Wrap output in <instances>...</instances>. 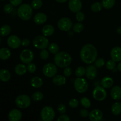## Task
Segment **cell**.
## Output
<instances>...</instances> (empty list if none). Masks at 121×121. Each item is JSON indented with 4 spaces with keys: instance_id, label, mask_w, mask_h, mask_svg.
<instances>
[{
    "instance_id": "obj_30",
    "label": "cell",
    "mask_w": 121,
    "mask_h": 121,
    "mask_svg": "<svg viewBox=\"0 0 121 121\" xmlns=\"http://www.w3.org/2000/svg\"><path fill=\"white\" fill-rule=\"evenodd\" d=\"M44 98V95L41 92H35L31 95V99L35 102L41 101Z\"/></svg>"
},
{
    "instance_id": "obj_54",
    "label": "cell",
    "mask_w": 121,
    "mask_h": 121,
    "mask_svg": "<svg viewBox=\"0 0 121 121\" xmlns=\"http://www.w3.org/2000/svg\"><path fill=\"white\" fill-rule=\"evenodd\" d=\"M1 1H5V0H1Z\"/></svg>"
},
{
    "instance_id": "obj_42",
    "label": "cell",
    "mask_w": 121,
    "mask_h": 121,
    "mask_svg": "<svg viewBox=\"0 0 121 121\" xmlns=\"http://www.w3.org/2000/svg\"><path fill=\"white\" fill-rule=\"evenodd\" d=\"M76 19L79 22H82V21H83L85 20V14H84V13L83 12H81L80 11L76 13Z\"/></svg>"
},
{
    "instance_id": "obj_12",
    "label": "cell",
    "mask_w": 121,
    "mask_h": 121,
    "mask_svg": "<svg viewBox=\"0 0 121 121\" xmlns=\"http://www.w3.org/2000/svg\"><path fill=\"white\" fill-rule=\"evenodd\" d=\"M7 43L8 46L13 49L18 48L21 45V40L18 37L15 35H12L8 37Z\"/></svg>"
},
{
    "instance_id": "obj_25",
    "label": "cell",
    "mask_w": 121,
    "mask_h": 121,
    "mask_svg": "<svg viewBox=\"0 0 121 121\" xmlns=\"http://www.w3.org/2000/svg\"><path fill=\"white\" fill-rule=\"evenodd\" d=\"M10 50L8 48L4 47L0 50V59L2 60H7L11 57Z\"/></svg>"
},
{
    "instance_id": "obj_17",
    "label": "cell",
    "mask_w": 121,
    "mask_h": 121,
    "mask_svg": "<svg viewBox=\"0 0 121 121\" xmlns=\"http://www.w3.org/2000/svg\"><path fill=\"white\" fill-rule=\"evenodd\" d=\"M111 59L115 62L121 61V47H115L111 52Z\"/></svg>"
},
{
    "instance_id": "obj_19",
    "label": "cell",
    "mask_w": 121,
    "mask_h": 121,
    "mask_svg": "<svg viewBox=\"0 0 121 121\" xmlns=\"http://www.w3.org/2000/svg\"><path fill=\"white\" fill-rule=\"evenodd\" d=\"M111 98L115 100L121 99V87L119 86H115L111 91Z\"/></svg>"
},
{
    "instance_id": "obj_23",
    "label": "cell",
    "mask_w": 121,
    "mask_h": 121,
    "mask_svg": "<svg viewBox=\"0 0 121 121\" xmlns=\"http://www.w3.org/2000/svg\"><path fill=\"white\" fill-rule=\"evenodd\" d=\"M31 85L34 88H40L43 85V81L40 77L35 76L33 77L31 79Z\"/></svg>"
},
{
    "instance_id": "obj_49",
    "label": "cell",
    "mask_w": 121,
    "mask_h": 121,
    "mask_svg": "<svg viewBox=\"0 0 121 121\" xmlns=\"http://www.w3.org/2000/svg\"><path fill=\"white\" fill-rule=\"evenodd\" d=\"M30 44V40L27 39H23L21 40V45L23 47H27Z\"/></svg>"
},
{
    "instance_id": "obj_39",
    "label": "cell",
    "mask_w": 121,
    "mask_h": 121,
    "mask_svg": "<svg viewBox=\"0 0 121 121\" xmlns=\"http://www.w3.org/2000/svg\"><path fill=\"white\" fill-rule=\"evenodd\" d=\"M40 57L42 60H46L49 57V54L47 50L43 49L40 53Z\"/></svg>"
},
{
    "instance_id": "obj_40",
    "label": "cell",
    "mask_w": 121,
    "mask_h": 121,
    "mask_svg": "<svg viewBox=\"0 0 121 121\" xmlns=\"http://www.w3.org/2000/svg\"><path fill=\"white\" fill-rule=\"evenodd\" d=\"M27 70L28 71V72H30V73H33L36 71L37 67L35 66V64L32 63H30L28 64L27 66Z\"/></svg>"
},
{
    "instance_id": "obj_50",
    "label": "cell",
    "mask_w": 121,
    "mask_h": 121,
    "mask_svg": "<svg viewBox=\"0 0 121 121\" xmlns=\"http://www.w3.org/2000/svg\"><path fill=\"white\" fill-rule=\"evenodd\" d=\"M57 2H59V3H63V2H66L68 0H56Z\"/></svg>"
},
{
    "instance_id": "obj_38",
    "label": "cell",
    "mask_w": 121,
    "mask_h": 121,
    "mask_svg": "<svg viewBox=\"0 0 121 121\" xmlns=\"http://www.w3.org/2000/svg\"><path fill=\"white\" fill-rule=\"evenodd\" d=\"M116 66V62L113 60H109L106 64V67L109 70L114 69Z\"/></svg>"
},
{
    "instance_id": "obj_43",
    "label": "cell",
    "mask_w": 121,
    "mask_h": 121,
    "mask_svg": "<svg viewBox=\"0 0 121 121\" xmlns=\"http://www.w3.org/2000/svg\"><path fill=\"white\" fill-rule=\"evenodd\" d=\"M105 65V60L102 58H99L95 61V66L98 68H100Z\"/></svg>"
},
{
    "instance_id": "obj_13",
    "label": "cell",
    "mask_w": 121,
    "mask_h": 121,
    "mask_svg": "<svg viewBox=\"0 0 121 121\" xmlns=\"http://www.w3.org/2000/svg\"><path fill=\"white\" fill-rule=\"evenodd\" d=\"M82 7V4L80 0H70L69 2V8L73 13L80 11Z\"/></svg>"
},
{
    "instance_id": "obj_24",
    "label": "cell",
    "mask_w": 121,
    "mask_h": 121,
    "mask_svg": "<svg viewBox=\"0 0 121 121\" xmlns=\"http://www.w3.org/2000/svg\"><path fill=\"white\" fill-rule=\"evenodd\" d=\"M14 70L17 75L22 76L26 74L27 71V67L24 64H18L15 66Z\"/></svg>"
},
{
    "instance_id": "obj_28",
    "label": "cell",
    "mask_w": 121,
    "mask_h": 121,
    "mask_svg": "<svg viewBox=\"0 0 121 121\" xmlns=\"http://www.w3.org/2000/svg\"><path fill=\"white\" fill-rule=\"evenodd\" d=\"M11 31V28L10 26L9 25L5 24L1 27L0 34H1V36L5 37L9 35Z\"/></svg>"
},
{
    "instance_id": "obj_1",
    "label": "cell",
    "mask_w": 121,
    "mask_h": 121,
    "mask_svg": "<svg viewBox=\"0 0 121 121\" xmlns=\"http://www.w3.org/2000/svg\"><path fill=\"white\" fill-rule=\"evenodd\" d=\"M98 52L96 47L91 44H87L83 46L80 50V57L83 62L86 64H92L96 61Z\"/></svg>"
},
{
    "instance_id": "obj_35",
    "label": "cell",
    "mask_w": 121,
    "mask_h": 121,
    "mask_svg": "<svg viewBox=\"0 0 121 121\" xmlns=\"http://www.w3.org/2000/svg\"><path fill=\"white\" fill-rule=\"evenodd\" d=\"M32 8L34 9H39L42 7L43 2L41 0H33L31 2Z\"/></svg>"
},
{
    "instance_id": "obj_36",
    "label": "cell",
    "mask_w": 121,
    "mask_h": 121,
    "mask_svg": "<svg viewBox=\"0 0 121 121\" xmlns=\"http://www.w3.org/2000/svg\"><path fill=\"white\" fill-rule=\"evenodd\" d=\"M80 104L85 108H89L91 105V100L86 97H83L80 99Z\"/></svg>"
},
{
    "instance_id": "obj_26",
    "label": "cell",
    "mask_w": 121,
    "mask_h": 121,
    "mask_svg": "<svg viewBox=\"0 0 121 121\" xmlns=\"http://www.w3.org/2000/svg\"><path fill=\"white\" fill-rule=\"evenodd\" d=\"M11 78V73L8 70L1 69L0 71V79L1 81L6 82L9 81Z\"/></svg>"
},
{
    "instance_id": "obj_20",
    "label": "cell",
    "mask_w": 121,
    "mask_h": 121,
    "mask_svg": "<svg viewBox=\"0 0 121 121\" xmlns=\"http://www.w3.org/2000/svg\"><path fill=\"white\" fill-rule=\"evenodd\" d=\"M101 86L105 89L111 88L113 85V80L111 77L106 76L102 78L100 82Z\"/></svg>"
},
{
    "instance_id": "obj_34",
    "label": "cell",
    "mask_w": 121,
    "mask_h": 121,
    "mask_svg": "<svg viewBox=\"0 0 121 121\" xmlns=\"http://www.w3.org/2000/svg\"><path fill=\"white\" fill-rule=\"evenodd\" d=\"M84 26L81 22H77L74 26H73V31L76 33H80L83 30Z\"/></svg>"
},
{
    "instance_id": "obj_32",
    "label": "cell",
    "mask_w": 121,
    "mask_h": 121,
    "mask_svg": "<svg viewBox=\"0 0 121 121\" xmlns=\"http://www.w3.org/2000/svg\"><path fill=\"white\" fill-rule=\"evenodd\" d=\"M102 4L99 2H94L91 5V10L94 13H97V12L100 11L102 8Z\"/></svg>"
},
{
    "instance_id": "obj_11",
    "label": "cell",
    "mask_w": 121,
    "mask_h": 121,
    "mask_svg": "<svg viewBox=\"0 0 121 121\" xmlns=\"http://www.w3.org/2000/svg\"><path fill=\"white\" fill-rule=\"evenodd\" d=\"M34 59V53L29 49H25L21 52L20 59L24 64H28L31 63Z\"/></svg>"
},
{
    "instance_id": "obj_37",
    "label": "cell",
    "mask_w": 121,
    "mask_h": 121,
    "mask_svg": "<svg viewBox=\"0 0 121 121\" xmlns=\"http://www.w3.org/2000/svg\"><path fill=\"white\" fill-rule=\"evenodd\" d=\"M13 7L14 6L11 4H7L4 6V11L6 14H10L12 11H13Z\"/></svg>"
},
{
    "instance_id": "obj_44",
    "label": "cell",
    "mask_w": 121,
    "mask_h": 121,
    "mask_svg": "<svg viewBox=\"0 0 121 121\" xmlns=\"http://www.w3.org/2000/svg\"><path fill=\"white\" fill-rule=\"evenodd\" d=\"M57 111L60 114H64L66 112V106L64 104H60L57 107Z\"/></svg>"
},
{
    "instance_id": "obj_41",
    "label": "cell",
    "mask_w": 121,
    "mask_h": 121,
    "mask_svg": "<svg viewBox=\"0 0 121 121\" xmlns=\"http://www.w3.org/2000/svg\"><path fill=\"white\" fill-rule=\"evenodd\" d=\"M69 105L72 108H76L79 106V102L77 99H72L69 102Z\"/></svg>"
},
{
    "instance_id": "obj_6",
    "label": "cell",
    "mask_w": 121,
    "mask_h": 121,
    "mask_svg": "<svg viewBox=\"0 0 121 121\" xmlns=\"http://www.w3.org/2000/svg\"><path fill=\"white\" fill-rule=\"evenodd\" d=\"M31 103L30 98L27 95H21L15 99V104L21 109H26L29 107Z\"/></svg>"
},
{
    "instance_id": "obj_46",
    "label": "cell",
    "mask_w": 121,
    "mask_h": 121,
    "mask_svg": "<svg viewBox=\"0 0 121 121\" xmlns=\"http://www.w3.org/2000/svg\"><path fill=\"white\" fill-rule=\"evenodd\" d=\"M79 114H80V117H82V118H86V117H89V111L86 109H82L80 110Z\"/></svg>"
},
{
    "instance_id": "obj_48",
    "label": "cell",
    "mask_w": 121,
    "mask_h": 121,
    "mask_svg": "<svg viewBox=\"0 0 121 121\" xmlns=\"http://www.w3.org/2000/svg\"><path fill=\"white\" fill-rule=\"evenodd\" d=\"M22 2V0H9V2L14 7H18V6L20 5Z\"/></svg>"
},
{
    "instance_id": "obj_33",
    "label": "cell",
    "mask_w": 121,
    "mask_h": 121,
    "mask_svg": "<svg viewBox=\"0 0 121 121\" xmlns=\"http://www.w3.org/2000/svg\"><path fill=\"white\" fill-rule=\"evenodd\" d=\"M86 74V69L83 66H79L76 69L75 74L78 78H81Z\"/></svg>"
},
{
    "instance_id": "obj_18",
    "label": "cell",
    "mask_w": 121,
    "mask_h": 121,
    "mask_svg": "<svg viewBox=\"0 0 121 121\" xmlns=\"http://www.w3.org/2000/svg\"><path fill=\"white\" fill-rule=\"evenodd\" d=\"M47 17L46 14L43 13H39L34 17V21L36 24L41 25L47 21Z\"/></svg>"
},
{
    "instance_id": "obj_53",
    "label": "cell",
    "mask_w": 121,
    "mask_h": 121,
    "mask_svg": "<svg viewBox=\"0 0 121 121\" xmlns=\"http://www.w3.org/2000/svg\"><path fill=\"white\" fill-rule=\"evenodd\" d=\"M68 34H69V36H71V37H72V35H73V33H72V32H70V31H69Z\"/></svg>"
},
{
    "instance_id": "obj_22",
    "label": "cell",
    "mask_w": 121,
    "mask_h": 121,
    "mask_svg": "<svg viewBox=\"0 0 121 121\" xmlns=\"http://www.w3.org/2000/svg\"><path fill=\"white\" fill-rule=\"evenodd\" d=\"M54 33V28L52 25L47 24L44 26L42 28V33L46 37H50Z\"/></svg>"
},
{
    "instance_id": "obj_45",
    "label": "cell",
    "mask_w": 121,
    "mask_h": 121,
    "mask_svg": "<svg viewBox=\"0 0 121 121\" xmlns=\"http://www.w3.org/2000/svg\"><path fill=\"white\" fill-rule=\"evenodd\" d=\"M63 74L66 77H69L72 75V70L70 67H66L63 70Z\"/></svg>"
},
{
    "instance_id": "obj_16",
    "label": "cell",
    "mask_w": 121,
    "mask_h": 121,
    "mask_svg": "<svg viewBox=\"0 0 121 121\" xmlns=\"http://www.w3.org/2000/svg\"><path fill=\"white\" fill-rule=\"evenodd\" d=\"M97 72L96 67L93 65L88 66L86 69V76L89 80H93L96 77Z\"/></svg>"
},
{
    "instance_id": "obj_27",
    "label": "cell",
    "mask_w": 121,
    "mask_h": 121,
    "mask_svg": "<svg viewBox=\"0 0 121 121\" xmlns=\"http://www.w3.org/2000/svg\"><path fill=\"white\" fill-rule=\"evenodd\" d=\"M111 112L114 115H119L121 113V103L115 102L111 107Z\"/></svg>"
},
{
    "instance_id": "obj_15",
    "label": "cell",
    "mask_w": 121,
    "mask_h": 121,
    "mask_svg": "<svg viewBox=\"0 0 121 121\" xmlns=\"http://www.w3.org/2000/svg\"><path fill=\"white\" fill-rule=\"evenodd\" d=\"M103 113L100 110L95 109L89 113V118L92 121H100L102 119Z\"/></svg>"
},
{
    "instance_id": "obj_14",
    "label": "cell",
    "mask_w": 121,
    "mask_h": 121,
    "mask_svg": "<svg viewBox=\"0 0 121 121\" xmlns=\"http://www.w3.org/2000/svg\"><path fill=\"white\" fill-rule=\"evenodd\" d=\"M22 118V113L17 109L11 110L8 115V119L10 121H19Z\"/></svg>"
},
{
    "instance_id": "obj_52",
    "label": "cell",
    "mask_w": 121,
    "mask_h": 121,
    "mask_svg": "<svg viewBox=\"0 0 121 121\" xmlns=\"http://www.w3.org/2000/svg\"><path fill=\"white\" fill-rule=\"evenodd\" d=\"M117 33H119V34H121V26L118 28V29H117Z\"/></svg>"
},
{
    "instance_id": "obj_5",
    "label": "cell",
    "mask_w": 121,
    "mask_h": 121,
    "mask_svg": "<svg viewBox=\"0 0 121 121\" xmlns=\"http://www.w3.org/2000/svg\"><path fill=\"white\" fill-rule=\"evenodd\" d=\"M33 46L38 49H46L48 46L49 41L44 35H38L35 37L33 40Z\"/></svg>"
},
{
    "instance_id": "obj_47",
    "label": "cell",
    "mask_w": 121,
    "mask_h": 121,
    "mask_svg": "<svg viewBox=\"0 0 121 121\" xmlns=\"http://www.w3.org/2000/svg\"><path fill=\"white\" fill-rule=\"evenodd\" d=\"M58 121H70V119L69 117L66 114H61V116L59 117V118L57 119Z\"/></svg>"
},
{
    "instance_id": "obj_7",
    "label": "cell",
    "mask_w": 121,
    "mask_h": 121,
    "mask_svg": "<svg viewBox=\"0 0 121 121\" xmlns=\"http://www.w3.org/2000/svg\"><path fill=\"white\" fill-rule=\"evenodd\" d=\"M41 119L44 121H52L54 119L55 112L52 107L49 106H44L41 109L40 113Z\"/></svg>"
},
{
    "instance_id": "obj_10",
    "label": "cell",
    "mask_w": 121,
    "mask_h": 121,
    "mask_svg": "<svg viewBox=\"0 0 121 121\" xmlns=\"http://www.w3.org/2000/svg\"><path fill=\"white\" fill-rule=\"evenodd\" d=\"M43 72L44 76H46L47 78H52L54 76L56 75L57 72V68L56 65L52 63H48L44 66L43 69Z\"/></svg>"
},
{
    "instance_id": "obj_8",
    "label": "cell",
    "mask_w": 121,
    "mask_h": 121,
    "mask_svg": "<svg viewBox=\"0 0 121 121\" xmlns=\"http://www.w3.org/2000/svg\"><path fill=\"white\" fill-rule=\"evenodd\" d=\"M57 27L62 31H69L73 28V22L69 18H61L58 21Z\"/></svg>"
},
{
    "instance_id": "obj_3",
    "label": "cell",
    "mask_w": 121,
    "mask_h": 121,
    "mask_svg": "<svg viewBox=\"0 0 121 121\" xmlns=\"http://www.w3.org/2000/svg\"><path fill=\"white\" fill-rule=\"evenodd\" d=\"M33 9L31 5L28 4H22L20 5L17 9L18 16L24 21H28L33 15Z\"/></svg>"
},
{
    "instance_id": "obj_9",
    "label": "cell",
    "mask_w": 121,
    "mask_h": 121,
    "mask_svg": "<svg viewBox=\"0 0 121 121\" xmlns=\"http://www.w3.org/2000/svg\"><path fill=\"white\" fill-rule=\"evenodd\" d=\"M93 97L98 101H103L106 99L107 93L105 88L102 86H96L93 91Z\"/></svg>"
},
{
    "instance_id": "obj_31",
    "label": "cell",
    "mask_w": 121,
    "mask_h": 121,
    "mask_svg": "<svg viewBox=\"0 0 121 121\" xmlns=\"http://www.w3.org/2000/svg\"><path fill=\"white\" fill-rule=\"evenodd\" d=\"M48 50L52 54H56L59 52V47L56 43H53L48 45Z\"/></svg>"
},
{
    "instance_id": "obj_51",
    "label": "cell",
    "mask_w": 121,
    "mask_h": 121,
    "mask_svg": "<svg viewBox=\"0 0 121 121\" xmlns=\"http://www.w3.org/2000/svg\"><path fill=\"white\" fill-rule=\"evenodd\" d=\"M118 70L119 71V72H121V61L118 65Z\"/></svg>"
},
{
    "instance_id": "obj_21",
    "label": "cell",
    "mask_w": 121,
    "mask_h": 121,
    "mask_svg": "<svg viewBox=\"0 0 121 121\" xmlns=\"http://www.w3.org/2000/svg\"><path fill=\"white\" fill-rule=\"evenodd\" d=\"M53 83L58 86H63L66 83V79L65 76L60 74L55 75L53 78Z\"/></svg>"
},
{
    "instance_id": "obj_4",
    "label": "cell",
    "mask_w": 121,
    "mask_h": 121,
    "mask_svg": "<svg viewBox=\"0 0 121 121\" xmlns=\"http://www.w3.org/2000/svg\"><path fill=\"white\" fill-rule=\"evenodd\" d=\"M74 87L76 91L80 93H85L88 89L89 85L87 80L82 78H78L74 80Z\"/></svg>"
},
{
    "instance_id": "obj_29",
    "label": "cell",
    "mask_w": 121,
    "mask_h": 121,
    "mask_svg": "<svg viewBox=\"0 0 121 121\" xmlns=\"http://www.w3.org/2000/svg\"><path fill=\"white\" fill-rule=\"evenodd\" d=\"M102 4L105 9H111L115 4V0H102Z\"/></svg>"
},
{
    "instance_id": "obj_2",
    "label": "cell",
    "mask_w": 121,
    "mask_h": 121,
    "mask_svg": "<svg viewBox=\"0 0 121 121\" xmlns=\"http://www.w3.org/2000/svg\"><path fill=\"white\" fill-rule=\"evenodd\" d=\"M72 59L68 53L65 52H58L54 57V61L55 65L60 68H65L68 67L71 64Z\"/></svg>"
}]
</instances>
